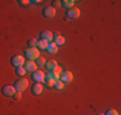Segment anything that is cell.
I'll list each match as a JSON object with an SVG mask.
<instances>
[{
    "mask_svg": "<svg viewBox=\"0 0 121 115\" xmlns=\"http://www.w3.org/2000/svg\"><path fill=\"white\" fill-rule=\"evenodd\" d=\"M72 79H73V76H72V73L71 72H62L60 73V76H59V80L60 82H63V83H68V82H72Z\"/></svg>",
    "mask_w": 121,
    "mask_h": 115,
    "instance_id": "6",
    "label": "cell"
},
{
    "mask_svg": "<svg viewBox=\"0 0 121 115\" xmlns=\"http://www.w3.org/2000/svg\"><path fill=\"white\" fill-rule=\"evenodd\" d=\"M58 7H60V1H59V0H56L54 4H53V8L56 9V8H58Z\"/></svg>",
    "mask_w": 121,
    "mask_h": 115,
    "instance_id": "26",
    "label": "cell"
},
{
    "mask_svg": "<svg viewBox=\"0 0 121 115\" xmlns=\"http://www.w3.org/2000/svg\"><path fill=\"white\" fill-rule=\"evenodd\" d=\"M53 37H54V34L52 32H49V31H44V32H41V40L47 41L48 44L53 42Z\"/></svg>",
    "mask_w": 121,
    "mask_h": 115,
    "instance_id": "11",
    "label": "cell"
},
{
    "mask_svg": "<svg viewBox=\"0 0 121 115\" xmlns=\"http://www.w3.org/2000/svg\"><path fill=\"white\" fill-rule=\"evenodd\" d=\"M14 100H17V101H18V100H21L22 99V92H19V91H16V93H14Z\"/></svg>",
    "mask_w": 121,
    "mask_h": 115,
    "instance_id": "22",
    "label": "cell"
},
{
    "mask_svg": "<svg viewBox=\"0 0 121 115\" xmlns=\"http://www.w3.org/2000/svg\"><path fill=\"white\" fill-rule=\"evenodd\" d=\"M45 50H47L49 54H57V53H58V46L54 44V42H50V44H48V46H47Z\"/></svg>",
    "mask_w": 121,
    "mask_h": 115,
    "instance_id": "14",
    "label": "cell"
},
{
    "mask_svg": "<svg viewBox=\"0 0 121 115\" xmlns=\"http://www.w3.org/2000/svg\"><path fill=\"white\" fill-rule=\"evenodd\" d=\"M45 83H47V84L49 86V87H53L54 84H56V80H54L53 78H52L50 76H49V74H47V76H45V80H44Z\"/></svg>",
    "mask_w": 121,
    "mask_h": 115,
    "instance_id": "16",
    "label": "cell"
},
{
    "mask_svg": "<svg viewBox=\"0 0 121 115\" xmlns=\"http://www.w3.org/2000/svg\"><path fill=\"white\" fill-rule=\"evenodd\" d=\"M60 5H62L63 8H67V9H71V8H73L75 1H73V0H62V1H60Z\"/></svg>",
    "mask_w": 121,
    "mask_h": 115,
    "instance_id": "15",
    "label": "cell"
},
{
    "mask_svg": "<svg viewBox=\"0 0 121 115\" xmlns=\"http://www.w3.org/2000/svg\"><path fill=\"white\" fill-rule=\"evenodd\" d=\"M53 42H54L57 46H62V45H65L66 38H65L63 36H60V34H56V36L53 37Z\"/></svg>",
    "mask_w": 121,
    "mask_h": 115,
    "instance_id": "12",
    "label": "cell"
},
{
    "mask_svg": "<svg viewBox=\"0 0 121 115\" xmlns=\"http://www.w3.org/2000/svg\"><path fill=\"white\" fill-rule=\"evenodd\" d=\"M23 68L26 69V72H30V73H34L35 70H37V65L35 61H31V60H28V61L25 63Z\"/></svg>",
    "mask_w": 121,
    "mask_h": 115,
    "instance_id": "9",
    "label": "cell"
},
{
    "mask_svg": "<svg viewBox=\"0 0 121 115\" xmlns=\"http://www.w3.org/2000/svg\"><path fill=\"white\" fill-rule=\"evenodd\" d=\"M10 63H12L13 67L19 68V67H23L26 61H25V58L22 56V55H14L12 58V60H10Z\"/></svg>",
    "mask_w": 121,
    "mask_h": 115,
    "instance_id": "3",
    "label": "cell"
},
{
    "mask_svg": "<svg viewBox=\"0 0 121 115\" xmlns=\"http://www.w3.org/2000/svg\"><path fill=\"white\" fill-rule=\"evenodd\" d=\"M53 72H56V73H58V74H60V73H62L63 70H62V68H60L59 65H58V67H56V69H54Z\"/></svg>",
    "mask_w": 121,
    "mask_h": 115,
    "instance_id": "25",
    "label": "cell"
},
{
    "mask_svg": "<svg viewBox=\"0 0 121 115\" xmlns=\"http://www.w3.org/2000/svg\"><path fill=\"white\" fill-rule=\"evenodd\" d=\"M43 15L45 18H54L56 17V9L53 7H45L43 9Z\"/></svg>",
    "mask_w": 121,
    "mask_h": 115,
    "instance_id": "8",
    "label": "cell"
},
{
    "mask_svg": "<svg viewBox=\"0 0 121 115\" xmlns=\"http://www.w3.org/2000/svg\"><path fill=\"white\" fill-rule=\"evenodd\" d=\"M56 67H58V63L56 61V60H48L47 63H45V68L48 69L49 72H52V70H54L56 69Z\"/></svg>",
    "mask_w": 121,
    "mask_h": 115,
    "instance_id": "13",
    "label": "cell"
},
{
    "mask_svg": "<svg viewBox=\"0 0 121 115\" xmlns=\"http://www.w3.org/2000/svg\"><path fill=\"white\" fill-rule=\"evenodd\" d=\"M25 56L27 58L28 60L34 61V60L37 59V58H40V51H39L37 47H28L27 50L25 51Z\"/></svg>",
    "mask_w": 121,
    "mask_h": 115,
    "instance_id": "1",
    "label": "cell"
},
{
    "mask_svg": "<svg viewBox=\"0 0 121 115\" xmlns=\"http://www.w3.org/2000/svg\"><path fill=\"white\" fill-rule=\"evenodd\" d=\"M1 92H3V95L7 96V97H13L14 93H16V88H14V86L7 84L1 88Z\"/></svg>",
    "mask_w": 121,
    "mask_h": 115,
    "instance_id": "4",
    "label": "cell"
},
{
    "mask_svg": "<svg viewBox=\"0 0 121 115\" xmlns=\"http://www.w3.org/2000/svg\"><path fill=\"white\" fill-rule=\"evenodd\" d=\"M66 15H67V18L70 19H76L80 17V9L79 8H71V9H67V13H66Z\"/></svg>",
    "mask_w": 121,
    "mask_h": 115,
    "instance_id": "7",
    "label": "cell"
},
{
    "mask_svg": "<svg viewBox=\"0 0 121 115\" xmlns=\"http://www.w3.org/2000/svg\"><path fill=\"white\" fill-rule=\"evenodd\" d=\"M18 3H19V4H21V5H28V4H30L31 1H30V0H19Z\"/></svg>",
    "mask_w": 121,
    "mask_h": 115,
    "instance_id": "24",
    "label": "cell"
},
{
    "mask_svg": "<svg viewBox=\"0 0 121 115\" xmlns=\"http://www.w3.org/2000/svg\"><path fill=\"white\" fill-rule=\"evenodd\" d=\"M27 87H28V80L26 78H19V79L16 80V83H14L16 91H19V92H23Z\"/></svg>",
    "mask_w": 121,
    "mask_h": 115,
    "instance_id": "2",
    "label": "cell"
},
{
    "mask_svg": "<svg viewBox=\"0 0 121 115\" xmlns=\"http://www.w3.org/2000/svg\"><path fill=\"white\" fill-rule=\"evenodd\" d=\"M27 44H28V47H36V46H37V41L35 38H31V40H28Z\"/></svg>",
    "mask_w": 121,
    "mask_h": 115,
    "instance_id": "21",
    "label": "cell"
},
{
    "mask_svg": "<svg viewBox=\"0 0 121 115\" xmlns=\"http://www.w3.org/2000/svg\"><path fill=\"white\" fill-rule=\"evenodd\" d=\"M32 79L35 83H44L45 80V74L41 70H35L32 73Z\"/></svg>",
    "mask_w": 121,
    "mask_h": 115,
    "instance_id": "5",
    "label": "cell"
},
{
    "mask_svg": "<svg viewBox=\"0 0 121 115\" xmlns=\"http://www.w3.org/2000/svg\"><path fill=\"white\" fill-rule=\"evenodd\" d=\"M31 91H32L34 95H36V96H39V95L43 93V91H44V88H43V84L41 83H35V84L31 87Z\"/></svg>",
    "mask_w": 121,
    "mask_h": 115,
    "instance_id": "10",
    "label": "cell"
},
{
    "mask_svg": "<svg viewBox=\"0 0 121 115\" xmlns=\"http://www.w3.org/2000/svg\"><path fill=\"white\" fill-rule=\"evenodd\" d=\"M47 46H48V42L44 41V40L40 38L39 41H37V47L41 49V50H45V49H47Z\"/></svg>",
    "mask_w": 121,
    "mask_h": 115,
    "instance_id": "19",
    "label": "cell"
},
{
    "mask_svg": "<svg viewBox=\"0 0 121 115\" xmlns=\"http://www.w3.org/2000/svg\"><path fill=\"white\" fill-rule=\"evenodd\" d=\"M104 115H119V113H117V110H115V109H109Z\"/></svg>",
    "mask_w": 121,
    "mask_h": 115,
    "instance_id": "23",
    "label": "cell"
},
{
    "mask_svg": "<svg viewBox=\"0 0 121 115\" xmlns=\"http://www.w3.org/2000/svg\"><path fill=\"white\" fill-rule=\"evenodd\" d=\"M16 74L19 77V78H23L25 74H26V69L23 67H19V68H16Z\"/></svg>",
    "mask_w": 121,
    "mask_h": 115,
    "instance_id": "17",
    "label": "cell"
},
{
    "mask_svg": "<svg viewBox=\"0 0 121 115\" xmlns=\"http://www.w3.org/2000/svg\"><path fill=\"white\" fill-rule=\"evenodd\" d=\"M53 88H54V90H57V91H62L63 88H65V83L60 82V80H57L56 84L53 86Z\"/></svg>",
    "mask_w": 121,
    "mask_h": 115,
    "instance_id": "18",
    "label": "cell"
},
{
    "mask_svg": "<svg viewBox=\"0 0 121 115\" xmlns=\"http://www.w3.org/2000/svg\"><path fill=\"white\" fill-rule=\"evenodd\" d=\"M97 115H104V114H97Z\"/></svg>",
    "mask_w": 121,
    "mask_h": 115,
    "instance_id": "27",
    "label": "cell"
},
{
    "mask_svg": "<svg viewBox=\"0 0 121 115\" xmlns=\"http://www.w3.org/2000/svg\"><path fill=\"white\" fill-rule=\"evenodd\" d=\"M35 63H36L37 67H45V63H47V60H45L43 56H40V58H37V59H36Z\"/></svg>",
    "mask_w": 121,
    "mask_h": 115,
    "instance_id": "20",
    "label": "cell"
}]
</instances>
